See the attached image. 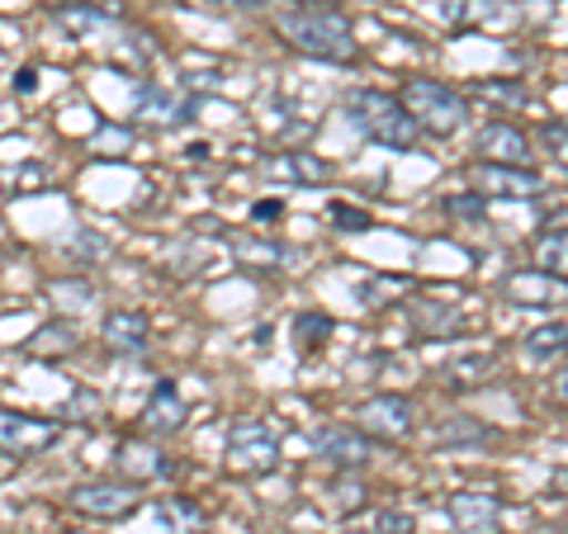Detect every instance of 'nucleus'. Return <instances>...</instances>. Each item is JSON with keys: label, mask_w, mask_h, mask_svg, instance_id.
Listing matches in <instances>:
<instances>
[{"label": "nucleus", "mask_w": 568, "mask_h": 534, "mask_svg": "<svg viewBox=\"0 0 568 534\" xmlns=\"http://www.w3.org/2000/svg\"><path fill=\"white\" fill-rule=\"evenodd\" d=\"M545 147H549V156L568 171V129L564 123H545Z\"/></svg>", "instance_id": "bb28decb"}, {"label": "nucleus", "mask_w": 568, "mask_h": 534, "mask_svg": "<svg viewBox=\"0 0 568 534\" xmlns=\"http://www.w3.org/2000/svg\"><path fill=\"white\" fill-rule=\"evenodd\" d=\"M275 33L294 52L304 58H317V62H355V29L342 10H327V6H298V10H284L275 20Z\"/></svg>", "instance_id": "f257e3e1"}, {"label": "nucleus", "mask_w": 568, "mask_h": 534, "mask_svg": "<svg viewBox=\"0 0 568 534\" xmlns=\"http://www.w3.org/2000/svg\"><path fill=\"white\" fill-rule=\"evenodd\" d=\"M52 20H58V29L71 33V39H91V33L110 20V10H100L95 0H77V6H52Z\"/></svg>", "instance_id": "dca6fc26"}, {"label": "nucleus", "mask_w": 568, "mask_h": 534, "mask_svg": "<svg viewBox=\"0 0 568 534\" xmlns=\"http://www.w3.org/2000/svg\"><path fill=\"white\" fill-rule=\"evenodd\" d=\"M332 218L342 223V233H361V227H369L365 213H355V208H346V204H336V208H332Z\"/></svg>", "instance_id": "cd10ccee"}, {"label": "nucleus", "mask_w": 568, "mask_h": 534, "mask_svg": "<svg viewBox=\"0 0 568 534\" xmlns=\"http://www.w3.org/2000/svg\"><path fill=\"white\" fill-rule=\"evenodd\" d=\"M474 152H478V162H503V166H530V137L521 129H511L507 119H493L478 129L474 137Z\"/></svg>", "instance_id": "1a4fd4ad"}, {"label": "nucleus", "mask_w": 568, "mask_h": 534, "mask_svg": "<svg viewBox=\"0 0 568 534\" xmlns=\"http://www.w3.org/2000/svg\"><path fill=\"white\" fill-rule=\"evenodd\" d=\"M413 322L426 336H450L465 327V317H459L455 302H413Z\"/></svg>", "instance_id": "a211bd4d"}, {"label": "nucleus", "mask_w": 568, "mask_h": 534, "mask_svg": "<svg viewBox=\"0 0 568 534\" xmlns=\"http://www.w3.org/2000/svg\"><path fill=\"white\" fill-rule=\"evenodd\" d=\"M526 355L530 360H564L568 355V327L564 322H545V327H536L526 336Z\"/></svg>", "instance_id": "412c9836"}, {"label": "nucleus", "mask_w": 568, "mask_h": 534, "mask_svg": "<svg viewBox=\"0 0 568 534\" xmlns=\"http://www.w3.org/2000/svg\"><path fill=\"white\" fill-rule=\"evenodd\" d=\"M545 181L530 166H503V162H474L469 166V194L478 199H536Z\"/></svg>", "instance_id": "423d86ee"}, {"label": "nucleus", "mask_w": 568, "mask_h": 534, "mask_svg": "<svg viewBox=\"0 0 568 534\" xmlns=\"http://www.w3.org/2000/svg\"><path fill=\"white\" fill-rule=\"evenodd\" d=\"M379 534H413V515H403V511L379 515Z\"/></svg>", "instance_id": "c85d7f7f"}, {"label": "nucleus", "mask_w": 568, "mask_h": 534, "mask_svg": "<svg viewBox=\"0 0 568 534\" xmlns=\"http://www.w3.org/2000/svg\"><path fill=\"white\" fill-rule=\"evenodd\" d=\"M313 444L332 469H361L369 459V435L355 431V425H327V431H317Z\"/></svg>", "instance_id": "9b49d317"}, {"label": "nucleus", "mask_w": 568, "mask_h": 534, "mask_svg": "<svg viewBox=\"0 0 568 534\" xmlns=\"http://www.w3.org/2000/svg\"><path fill=\"white\" fill-rule=\"evenodd\" d=\"M119 464H123V473H133V483L166 473V459H156V450H148V444H123V450H119Z\"/></svg>", "instance_id": "4be33fe9"}, {"label": "nucleus", "mask_w": 568, "mask_h": 534, "mask_svg": "<svg viewBox=\"0 0 568 534\" xmlns=\"http://www.w3.org/2000/svg\"><path fill=\"white\" fill-rule=\"evenodd\" d=\"M426 10H432L440 24H450V29H469L478 20H488L493 0H426Z\"/></svg>", "instance_id": "f3484780"}, {"label": "nucleus", "mask_w": 568, "mask_h": 534, "mask_svg": "<svg viewBox=\"0 0 568 534\" xmlns=\"http://www.w3.org/2000/svg\"><path fill=\"white\" fill-rule=\"evenodd\" d=\"M478 95H488V100H521V85L517 81H511V85H478Z\"/></svg>", "instance_id": "c756f323"}, {"label": "nucleus", "mask_w": 568, "mask_h": 534, "mask_svg": "<svg viewBox=\"0 0 568 534\" xmlns=\"http://www.w3.org/2000/svg\"><path fill=\"white\" fill-rule=\"evenodd\" d=\"M33 85H39V71H33V66H24V71H14V91H20V95H29V91H33Z\"/></svg>", "instance_id": "7c9ffc66"}, {"label": "nucleus", "mask_w": 568, "mask_h": 534, "mask_svg": "<svg viewBox=\"0 0 568 534\" xmlns=\"http://www.w3.org/2000/svg\"><path fill=\"white\" fill-rule=\"evenodd\" d=\"M478 440H493V425L465 417L459 425H440L436 431V444H478Z\"/></svg>", "instance_id": "b1692460"}, {"label": "nucleus", "mask_w": 568, "mask_h": 534, "mask_svg": "<svg viewBox=\"0 0 568 534\" xmlns=\"http://www.w3.org/2000/svg\"><path fill=\"white\" fill-rule=\"evenodd\" d=\"M133 119L148 123V129H175V123L190 119V104L171 100V91H156V85H142L138 104H133Z\"/></svg>", "instance_id": "4468645a"}, {"label": "nucleus", "mask_w": 568, "mask_h": 534, "mask_svg": "<svg viewBox=\"0 0 568 534\" xmlns=\"http://www.w3.org/2000/svg\"><path fill=\"white\" fill-rule=\"evenodd\" d=\"M275 171L290 175V181H298V185H323V181H327V166L313 162L308 152H284L280 162H275Z\"/></svg>", "instance_id": "5701e85b"}, {"label": "nucleus", "mask_w": 568, "mask_h": 534, "mask_svg": "<svg viewBox=\"0 0 568 534\" xmlns=\"http://www.w3.org/2000/svg\"><path fill=\"white\" fill-rule=\"evenodd\" d=\"M223 464H227V473H237V477H265V473H275V464H280V440L271 435V425L265 421H237L233 435H227Z\"/></svg>", "instance_id": "20e7f679"}, {"label": "nucleus", "mask_w": 568, "mask_h": 534, "mask_svg": "<svg viewBox=\"0 0 568 534\" xmlns=\"http://www.w3.org/2000/svg\"><path fill=\"white\" fill-rule=\"evenodd\" d=\"M493 369V355H469V360H455L446 373H450V383H478V373H488Z\"/></svg>", "instance_id": "393cba45"}, {"label": "nucleus", "mask_w": 568, "mask_h": 534, "mask_svg": "<svg viewBox=\"0 0 568 534\" xmlns=\"http://www.w3.org/2000/svg\"><path fill=\"white\" fill-rule=\"evenodd\" d=\"M142 435H156V440H171L175 431L185 425V402H181V393H175L171 383H156L152 388V398H148V407H142Z\"/></svg>", "instance_id": "f8f14e48"}, {"label": "nucleus", "mask_w": 568, "mask_h": 534, "mask_svg": "<svg viewBox=\"0 0 568 534\" xmlns=\"http://www.w3.org/2000/svg\"><path fill=\"white\" fill-rule=\"evenodd\" d=\"M67 506L91 521H123L138 511V483H81L67 492Z\"/></svg>", "instance_id": "6e6552de"}, {"label": "nucleus", "mask_w": 568, "mask_h": 534, "mask_svg": "<svg viewBox=\"0 0 568 534\" xmlns=\"http://www.w3.org/2000/svg\"><path fill=\"white\" fill-rule=\"evenodd\" d=\"M48 6H77V0H48Z\"/></svg>", "instance_id": "f704fd0d"}, {"label": "nucleus", "mask_w": 568, "mask_h": 534, "mask_svg": "<svg viewBox=\"0 0 568 534\" xmlns=\"http://www.w3.org/2000/svg\"><path fill=\"white\" fill-rule=\"evenodd\" d=\"M536 270L545 279L568 284V227H564V233H549V237L536 242Z\"/></svg>", "instance_id": "6ab92c4d"}, {"label": "nucleus", "mask_w": 568, "mask_h": 534, "mask_svg": "<svg viewBox=\"0 0 568 534\" xmlns=\"http://www.w3.org/2000/svg\"><path fill=\"white\" fill-rule=\"evenodd\" d=\"M308 6H327V10H336V0H308Z\"/></svg>", "instance_id": "72a5a7b5"}, {"label": "nucleus", "mask_w": 568, "mask_h": 534, "mask_svg": "<svg viewBox=\"0 0 568 534\" xmlns=\"http://www.w3.org/2000/svg\"><path fill=\"white\" fill-rule=\"evenodd\" d=\"M555 393H559V402L568 407V369H564V373H559V379H555Z\"/></svg>", "instance_id": "473e14b6"}, {"label": "nucleus", "mask_w": 568, "mask_h": 534, "mask_svg": "<svg viewBox=\"0 0 568 534\" xmlns=\"http://www.w3.org/2000/svg\"><path fill=\"white\" fill-rule=\"evenodd\" d=\"M213 6H227V10H261V6H271V0H213Z\"/></svg>", "instance_id": "2f4dec72"}, {"label": "nucleus", "mask_w": 568, "mask_h": 534, "mask_svg": "<svg viewBox=\"0 0 568 534\" xmlns=\"http://www.w3.org/2000/svg\"><path fill=\"white\" fill-rule=\"evenodd\" d=\"M58 440H62L58 421L20 417V412H6V407H0V454L6 459H33V454L52 450Z\"/></svg>", "instance_id": "0eeeda50"}, {"label": "nucleus", "mask_w": 568, "mask_h": 534, "mask_svg": "<svg viewBox=\"0 0 568 534\" xmlns=\"http://www.w3.org/2000/svg\"><path fill=\"white\" fill-rule=\"evenodd\" d=\"M71 350H77V327H71V322H48V327H39L24 341L29 360H52V355L62 360V355H71Z\"/></svg>", "instance_id": "2eb2a0df"}, {"label": "nucleus", "mask_w": 568, "mask_h": 534, "mask_svg": "<svg viewBox=\"0 0 568 534\" xmlns=\"http://www.w3.org/2000/svg\"><path fill=\"white\" fill-rule=\"evenodd\" d=\"M346 119L361 137L379 142V147H388V152H413L417 133H422L417 119L403 110V100L384 95V91H351L346 95Z\"/></svg>", "instance_id": "f03ea898"}, {"label": "nucleus", "mask_w": 568, "mask_h": 534, "mask_svg": "<svg viewBox=\"0 0 568 534\" xmlns=\"http://www.w3.org/2000/svg\"><path fill=\"white\" fill-rule=\"evenodd\" d=\"M156 515H162L166 534H204V511L185 502V496H166V502L156 506Z\"/></svg>", "instance_id": "aec40b11"}, {"label": "nucleus", "mask_w": 568, "mask_h": 534, "mask_svg": "<svg viewBox=\"0 0 568 534\" xmlns=\"http://www.w3.org/2000/svg\"><path fill=\"white\" fill-rule=\"evenodd\" d=\"M148 336H152L148 317L133 312V308H114L110 317H104V327H100V341L110 346L114 355H142L148 350Z\"/></svg>", "instance_id": "ddd939ff"}, {"label": "nucleus", "mask_w": 568, "mask_h": 534, "mask_svg": "<svg viewBox=\"0 0 568 534\" xmlns=\"http://www.w3.org/2000/svg\"><path fill=\"white\" fill-rule=\"evenodd\" d=\"M446 511L459 534H503V502L488 492H450Z\"/></svg>", "instance_id": "9d476101"}, {"label": "nucleus", "mask_w": 568, "mask_h": 534, "mask_svg": "<svg viewBox=\"0 0 568 534\" xmlns=\"http://www.w3.org/2000/svg\"><path fill=\"white\" fill-rule=\"evenodd\" d=\"M355 431L369 440H407L417 431V402L407 393H379L355 407Z\"/></svg>", "instance_id": "39448f33"}, {"label": "nucleus", "mask_w": 568, "mask_h": 534, "mask_svg": "<svg viewBox=\"0 0 568 534\" xmlns=\"http://www.w3.org/2000/svg\"><path fill=\"white\" fill-rule=\"evenodd\" d=\"M398 100H403V110L417 119V129L432 133V137H450V133H459V129L469 123L465 95H455L450 85H440V81H432V76L403 81Z\"/></svg>", "instance_id": "7ed1b4c3"}, {"label": "nucleus", "mask_w": 568, "mask_h": 534, "mask_svg": "<svg viewBox=\"0 0 568 534\" xmlns=\"http://www.w3.org/2000/svg\"><path fill=\"white\" fill-rule=\"evenodd\" d=\"M327 331H332L327 317H317V312L298 317V327H294V336H298V350H317V336H327Z\"/></svg>", "instance_id": "a878e982"}]
</instances>
